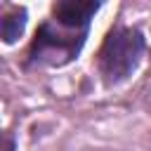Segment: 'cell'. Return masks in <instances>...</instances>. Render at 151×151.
<instances>
[{"mask_svg": "<svg viewBox=\"0 0 151 151\" xmlns=\"http://www.w3.org/2000/svg\"><path fill=\"white\" fill-rule=\"evenodd\" d=\"M99 2H87V0H59L52 7V17L59 26L71 28V31H87L90 19L99 9Z\"/></svg>", "mask_w": 151, "mask_h": 151, "instance_id": "3", "label": "cell"}, {"mask_svg": "<svg viewBox=\"0 0 151 151\" xmlns=\"http://www.w3.org/2000/svg\"><path fill=\"white\" fill-rule=\"evenodd\" d=\"M87 31H71L64 26H52L50 21L42 24L35 33V40L31 45V61L35 64H50V66H64L73 57H78Z\"/></svg>", "mask_w": 151, "mask_h": 151, "instance_id": "2", "label": "cell"}, {"mask_svg": "<svg viewBox=\"0 0 151 151\" xmlns=\"http://www.w3.org/2000/svg\"><path fill=\"white\" fill-rule=\"evenodd\" d=\"M146 40L139 28L132 26H113L99 50V71L109 85L120 83L134 73L142 61Z\"/></svg>", "mask_w": 151, "mask_h": 151, "instance_id": "1", "label": "cell"}, {"mask_svg": "<svg viewBox=\"0 0 151 151\" xmlns=\"http://www.w3.org/2000/svg\"><path fill=\"white\" fill-rule=\"evenodd\" d=\"M26 28V9L24 7H14L9 14L2 17V40L7 45H12Z\"/></svg>", "mask_w": 151, "mask_h": 151, "instance_id": "4", "label": "cell"}, {"mask_svg": "<svg viewBox=\"0 0 151 151\" xmlns=\"http://www.w3.org/2000/svg\"><path fill=\"white\" fill-rule=\"evenodd\" d=\"M5 151H14V142H12V139H7V144H5Z\"/></svg>", "mask_w": 151, "mask_h": 151, "instance_id": "5", "label": "cell"}]
</instances>
